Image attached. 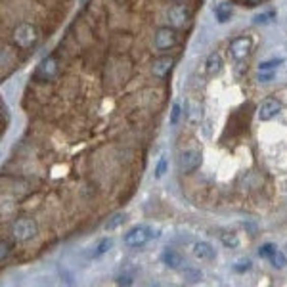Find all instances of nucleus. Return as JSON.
I'll return each mask as SVG.
<instances>
[{"mask_svg": "<svg viewBox=\"0 0 287 287\" xmlns=\"http://www.w3.org/2000/svg\"><path fill=\"white\" fill-rule=\"evenodd\" d=\"M220 241H222L224 247H228V249H236L239 245V238L236 234H222V236H220Z\"/></svg>", "mask_w": 287, "mask_h": 287, "instance_id": "obj_19", "label": "nucleus"}, {"mask_svg": "<svg viewBox=\"0 0 287 287\" xmlns=\"http://www.w3.org/2000/svg\"><path fill=\"white\" fill-rule=\"evenodd\" d=\"M56 73H58V62L54 58H46V60H42V64L39 65L37 77L46 80V79H52Z\"/></svg>", "mask_w": 287, "mask_h": 287, "instance_id": "obj_10", "label": "nucleus"}, {"mask_svg": "<svg viewBox=\"0 0 287 287\" xmlns=\"http://www.w3.org/2000/svg\"><path fill=\"white\" fill-rule=\"evenodd\" d=\"M251 50H253V40L249 37H239V39H234L230 42V56L234 62L247 60Z\"/></svg>", "mask_w": 287, "mask_h": 287, "instance_id": "obj_3", "label": "nucleus"}, {"mask_svg": "<svg viewBox=\"0 0 287 287\" xmlns=\"http://www.w3.org/2000/svg\"><path fill=\"white\" fill-rule=\"evenodd\" d=\"M12 232H14L16 239H19V241H27V239H31L37 236L39 226H37V222H35L33 218H19V220L14 222Z\"/></svg>", "mask_w": 287, "mask_h": 287, "instance_id": "obj_4", "label": "nucleus"}, {"mask_svg": "<svg viewBox=\"0 0 287 287\" xmlns=\"http://www.w3.org/2000/svg\"><path fill=\"white\" fill-rule=\"evenodd\" d=\"M8 243H4V241H0V259H4V256L8 255Z\"/></svg>", "mask_w": 287, "mask_h": 287, "instance_id": "obj_27", "label": "nucleus"}, {"mask_svg": "<svg viewBox=\"0 0 287 287\" xmlns=\"http://www.w3.org/2000/svg\"><path fill=\"white\" fill-rule=\"evenodd\" d=\"M274 19H276V12H274V10H270V12L256 14V16L253 17V23H255V25H268V23H272Z\"/></svg>", "mask_w": 287, "mask_h": 287, "instance_id": "obj_18", "label": "nucleus"}, {"mask_svg": "<svg viewBox=\"0 0 287 287\" xmlns=\"http://www.w3.org/2000/svg\"><path fill=\"white\" fill-rule=\"evenodd\" d=\"M167 168H168V163L165 157H161L159 163H157V167H155V178H163V176L167 175Z\"/></svg>", "mask_w": 287, "mask_h": 287, "instance_id": "obj_22", "label": "nucleus"}, {"mask_svg": "<svg viewBox=\"0 0 287 287\" xmlns=\"http://www.w3.org/2000/svg\"><path fill=\"white\" fill-rule=\"evenodd\" d=\"M276 249L278 247L272 245V243H264V245H261V249H259V256H261V259H268Z\"/></svg>", "mask_w": 287, "mask_h": 287, "instance_id": "obj_24", "label": "nucleus"}, {"mask_svg": "<svg viewBox=\"0 0 287 287\" xmlns=\"http://www.w3.org/2000/svg\"><path fill=\"white\" fill-rule=\"evenodd\" d=\"M201 165V152L199 150H186L178 157V167L182 173H191Z\"/></svg>", "mask_w": 287, "mask_h": 287, "instance_id": "obj_5", "label": "nucleus"}, {"mask_svg": "<svg viewBox=\"0 0 287 287\" xmlns=\"http://www.w3.org/2000/svg\"><path fill=\"white\" fill-rule=\"evenodd\" d=\"M168 19L175 27H184V25L190 21V10L186 8L184 4H176L168 8Z\"/></svg>", "mask_w": 287, "mask_h": 287, "instance_id": "obj_7", "label": "nucleus"}, {"mask_svg": "<svg viewBox=\"0 0 287 287\" xmlns=\"http://www.w3.org/2000/svg\"><path fill=\"white\" fill-rule=\"evenodd\" d=\"M249 2H259V0H249Z\"/></svg>", "mask_w": 287, "mask_h": 287, "instance_id": "obj_29", "label": "nucleus"}, {"mask_svg": "<svg viewBox=\"0 0 287 287\" xmlns=\"http://www.w3.org/2000/svg\"><path fill=\"white\" fill-rule=\"evenodd\" d=\"M125 220H127V215H125V213H115L111 218H107V222L104 224V230L105 232L117 230V228H121V226L125 224Z\"/></svg>", "mask_w": 287, "mask_h": 287, "instance_id": "obj_16", "label": "nucleus"}, {"mask_svg": "<svg viewBox=\"0 0 287 287\" xmlns=\"http://www.w3.org/2000/svg\"><path fill=\"white\" fill-rule=\"evenodd\" d=\"M176 44V31L170 27H161L159 31L155 33V39H153V46L157 50H168Z\"/></svg>", "mask_w": 287, "mask_h": 287, "instance_id": "obj_6", "label": "nucleus"}, {"mask_svg": "<svg viewBox=\"0 0 287 287\" xmlns=\"http://www.w3.org/2000/svg\"><path fill=\"white\" fill-rule=\"evenodd\" d=\"M186 276L190 278V281H197L201 278V272H193V270H186Z\"/></svg>", "mask_w": 287, "mask_h": 287, "instance_id": "obj_26", "label": "nucleus"}, {"mask_svg": "<svg viewBox=\"0 0 287 287\" xmlns=\"http://www.w3.org/2000/svg\"><path fill=\"white\" fill-rule=\"evenodd\" d=\"M173 64H175L173 58H159V60H155V62H153V67H152L153 75H155V77H165V75L170 71Z\"/></svg>", "mask_w": 287, "mask_h": 287, "instance_id": "obj_14", "label": "nucleus"}, {"mask_svg": "<svg viewBox=\"0 0 287 287\" xmlns=\"http://www.w3.org/2000/svg\"><path fill=\"white\" fill-rule=\"evenodd\" d=\"M113 247V239L111 238H102L96 241V245L92 247V251H90V256L92 259H100V256L107 255L109 251H111Z\"/></svg>", "mask_w": 287, "mask_h": 287, "instance_id": "obj_12", "label": "nucleus"}, {"mask_svg": "<svg viewBox=\"0 0 287 287\" xmlns=\"http://www.w3.org/2000/svg\"><path fill=\"white\" fill-rule=\"evenodd\" d=\"M215 16L218 19V23H226L232 17V4L230 2H218L215 6Z\"/></svg>", "mask_w": 287, "mask_h": 287, "instance_id": "obj_15", "label": "nucleus"}, {"mask_svg": "<svg viewBox=\"0 0 287 287\" xmlns=\"http://www.w3.org/2000/svg\"><path fill=\"white\" fill-rule=\"evenodd\" d=\"M14 40L17 46L21 48H31L35 46V42L39 40V29L31 23H21L14 31Z\"/></svg>", "mask_w": 287, "mask_h": 287, "instance_id": "obj_2", "label": "nucleus"}, {"mask_svg": "<svg viewBox=\"0 0 287 287\" xmlns=\"http://www.w3.org/2000/svg\"><path fill=\"white\" fill-rule=\"evenodd\" d=\"M193 256H195L197 261L209 263V261H213V259L216 256V251L211 243H207V241H197V243L193 245Z\"/></svg>", "mask_w": 287, "mask_h": 287, "instance_id": "obj_9", "label": "nucleus"}, {"mask_svg": "<svg viewBox=\"0 0 287 287\" xmlns=\"http://www.w3.org/2000/svg\"><path fill=\"white\" fill-rule=\"evenodd\" d=\"M268 261H270L272 266H274L276 270H283V268L287 266V256L283 255L281 251H278V249H276V251H274V253L268 256Z\"/></svg>", "mask_w": 287, "mask_h": 287, "instance_id": "obj_17", "label": "nucleus"}, {"mask_svg": "<svg viewBox=\"0 0 287 287\" xmlns=\"http://www.w3.org/2000/svg\"><path fill=\"white\" fill-rule=\"evenodd\" d=\"M281 64H283L281 58H279V60H268V62H263V64L259 65V71H274V69Z\"/></svg>", "mask_w": 287, "mask_h": 287, "instance_id": "obj_20", "label": "nucleus"}, {"mask_svg": "<svg viewBox=\"0 0 287 287\" xmlns=\"http://www.w3.org/2000/svg\"><path fill=\"white\" fill-rule=\"evenodd\" d=\"M119 283H125V285H130L132 281H130V278H119Z\"/></svg>", "mask_w": 287, "mask_h": 287, "instance_id": "obj_28", "label": "nucleus"}, {"mask_svg": "<svg viewBox=\"0 0 287 287\" xmlns=\"http://www.w3.org/2000/svg\"><path fill=\"white\" fill-rule=\"evenodd\" d=\"M274 79V71H259V77L256 80H261V82H270Z\"/></svg>", "mask_w": 287, "mask_h": 287, "instance_id": "obj_25", "label": "nucleus"}, {"mask_svg": "<svg viewBox=\"0 0 287 287\" xmlns=\"http://www.w3.org/2000/svg\"><path fill=\"white\" fill-rule=\"evenodd\" d=\"M157 236H159L157 230H153L152 226L138 224V226H132V228L123 236V243L130 249H138V247H144L148 241L155 239Z\"/></svg>", "mask_w": 287, "mask_h": 287, "instance_id": "obj_1", "label": "nucleus"}, {"mask_svg": "<svg viewBox=\"0 0 287 287\" xmlns=\"http://www.w3.org/2000/svg\"><path fill=\"white\" fill-rule=\"evenodd\" d=\"M222 67H224L222 58H220V54H216V52H213V54L207 58V62H205V71H207V75H211V77L218 75V73L222 71Z\"/></svg>", "mask_w": 287, "mask_h": 287, "instance_id": "obj_13", "label": "nucleus"}, {"mask_svg": "<svg viewBox=\"0 0 287 287\" xmlns=\"http://www.w3.org/2000/svg\"><path fill=\"white\" fill-rule=\"evenodd\" d=\"M161 261H163V264H167L168 268H173V270L180 268L184 264L182 255H180L178 251H175V249H165L163 255H161Z\"/></svg>", "mask_w": 287, "mask_h": 287, "instance_id": "obj_11", "label": "nucleus"}, {"mask_svg": "<svg viewBox=\"0 0 287 287\" xmlns=\"http://www.w3.org/2000/svg\"><path fill=\"white\" fill-rule=\"evenodd\" d=\"M279 111H281V104H279L278 100H274V98L264 100L263 104H261V107H259V119L266 123V121L274 119Z\"/></svg>", "mask_w": 287, "mask_h": 287, "instance_id": "obj_8", "label": "nucleus"}, {"mask_svg": "<svg viewBox=\"0 0 287 287\" xmlns=\"http://www.w3.org/2000/svg\"><path fill=\"white\" fill-rule=\"evenodd\" d=\"M247 270H251V261L249 259H241V261L234 264V272H238V274H243Z\"/></svg>", "mask_w": 287, "mask_h": 287, "instance_id": "obj_21", "label": "nucleus"}, {"mask_svg": "<svg viewBox=\"0 0 287 287\" xmlns=\"http://www.w3.org/2000/svg\"><path fill=\"white\" fill-rule=\"evenodd\" d=\"M180 115H182V107L178 102L173 104V109H170V125H176L178 121H180Z\"/></svg>", "mask_w": 287, "mask_h": 287, "instance_id": "obj_23", "label": "nucleus"}]
</instances>
